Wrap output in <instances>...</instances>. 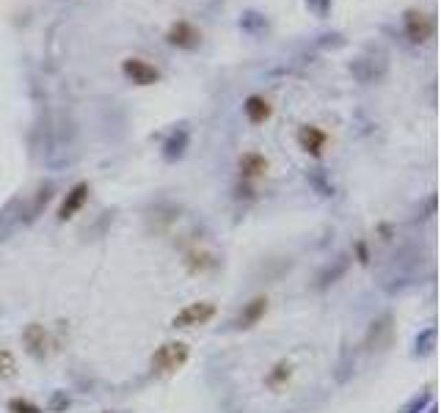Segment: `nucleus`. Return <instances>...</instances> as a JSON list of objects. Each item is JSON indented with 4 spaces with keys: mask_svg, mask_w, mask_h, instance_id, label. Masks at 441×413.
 Returning a JSON list of instances; mask_svg holds the SVG:
<instances>
[{
    "mask_svg": "<svg viewBox=\"0 0 441 413\" xmlns=\"http://www.w3.org/2000/svg\"><path fill=\"white\" fill-rule=\"evenodd\" d=\"M243 108H246V116H249L251 124H262V121L271 116V105H268V99H262V97H249Z\"/></svg>",
    "mask_w": 441,
    "mask_h": 413,
    "instance_id": "12",
    "label": "nucleus"
},
{
    "mask_svg": "<svg viewBox=\"0 0 441 413\" xmlns=\"http://www.w3.org/2000/svg\"><path fill=\"white\" fill-rule=\"evenodd\" d=\"M405 28H408L411 42H425L430 36V20L425 14H408L405 17Z\"/></svg>",
    "mask_w": 441,
    "mask_h": 413,
    "instance_id": "10",
    "label": "nucleus"
},
{
    "mask_svg": "<svg viewBox=\"0 0 441 413\" xmlns=\"http://www.w3.org/2000/svg\"><path fill=\"white\" fill-rule=\"evenodd\" d=\"M9 413H42V408L36 402H31L28 397H14V399H9Z\"/></svg>",
    "mask_w": 441,
    "mask_h": 413,
    "instance_id": "14",
    "label": "nucleus"
},
{
    "mask_svg": "<svg viewBox=\"0 0 441 413\" xmlns=\"http://www.w3.org/2000/svg\"><path fill=\"white\" fill-rule=\"evenodd\" d=\"M17 375V358L12 350L0 347V380H12Z\"/></svg>",
    "mask_w": 441,
    "mask_h": 413,
    "instance_id": "13",
    "label": "nucleus"
},
{
    "mask_svg": "<svg viewBox=\"0 0 441 413\" xmlns=\"http://www.w3.org/2000/svg\"><path fill=\"white\" fill-rule=\"evenodd\" d=\"M298 143H301V149L304 152H309V154H315V157H320L323 154V149H326V143H328V135L320 130V127H301L298 130Z\"/></svg>",
    "mask_w": 441,
    "mask_h": 413,
    "instance_id": "7",
    "label": "nucleus"
},
{
    "mask_svg": "<svg viewBox=\"0 0 441 413\" xmlns=\"http://www.w3.org/2000/svg\"><path fill=\"white\" fill-rule=\"evenodd\" d=\"M290 377H293V364H290V361H279V364L265 375V386L273 388V391H279V388H284V386L290 383Z\"/></svg>",
    "mask_w": 441,
    "mask_h": 413,
    "instance_id": "9",
    "label": "nucleus"
},
{
    "mask_svg": "<svg viewBox=\"0 0 441 413\" xmlns=\"http://www.w3.org/2000/svg\"><path fill=\"white\" fill-rule=\"evenodd\" d=\"M265 314H268V298H265V295H257V298H251L249 303H243L235 325H238L240 331H249V328L260 325V320H262Z\"/></svg>",
    "mask_w": 441,
    "mask_h": 413,
    "instance_id": "3",
    "label": "nucleus"
},
{
    "mask_svg": "<svg viewBox=\"0 0 441 413\" xmlns=\"http://www.w3.org/2000/svg\"><path fill=\"white\" fill-rule=\"evenodd\" d=\"M265 171H268V160H265L262 154L246 152V154L240 157V174H243L246 179H257V176H262Z\"/></svg>",
    "mask_w": 441,
    "mask_h": 413,
    "instance_id": "8",
    "label": "nucleus"
},
{
    "mask_svg": "<svg viewBox=\"0 0 441 413\" xmlns=\"http://www.w3.org/2000/svg\"><path fill=\"white\" fill-rule=\"evenodd\" d=\"M124 75H127L135 86H152V83H157V80H160V72H157L152 64L141 61V58H130V61H124Z\"/></svg>",
    "mask_w": 441,
    "mask_h": 413,
    "instance_id": "5",
    "label": "nucleus"
},
{
    "mask_svg": "<svg viewBox=\"0 0 441 413\" xmlns=\"http://www.w3.org/2000/svg\"><path fill=\"white\" fill-rule=\"evenodd\" d=\"M89 201V185L86 182H80V185H75L69 193H67V198L61 201V206H58V221H69V218H75L80 210H83V204Z\"/></svg>",
    "mask_w": 441,
    "mask_h": 413,
    "instance_id": "4",
    "label": "nucleus"
},
{
    "mask_svg": "<svg viewBox=\"0 0 441 413\" xmlns=\"http://www.w3.org/2000/svg\"><path fill=\"white\" fill-rule=\"evenodd\" d=\"M190 358V347L185 342H166L155 350L152 355V372L157 375H171L177 369H182Z\"/></svg>",
    "mask_w": 441,
    "mask_h": 413,
    "instance_id": "1",
    "label": "nucleus"
},
{
    "mask_svg": "<svg viewBox=\"0 0 441 413\" xmlns=\"http://www.w3.org/2000/svg\"><path fill=\"white\" fill-rule=\"evenodd\" d=\"M168 42L177 45V47H193V45L199 42V34H196L188 23H177V25L171 28V34H168Z\"/></svg>",
    "mask_w": 441,
    "mask_h": 413,
    "instance_id": "11",
    "label": "nucleus"
},
{
    "mask_svg": "<svg viewBox=\"0 0 441 413\" xmlns=\"http://www.w3.org/2000/svg\"><path fill=\"white\" fill-rule=\"evenodd\" d=\"M215 317V306L207 303V300H199V303H188L185 309H179L174 317H171V328H199V325H207L210 320Z\"/></svg>",
    "mask_w": 441,
    "mask_h": 413,
    "instance_id": "2",
    "label": "nucleus"
},
{
    "mask_svg": "<svg viewBox=\"0 0 441 413\" xmlns=\"http://www.w3.org/2000/svg\"><path fill=\"white\" fill-rule=\"evenodd\" d=\"M23 344L34 358H45V353H47V331H45V325L31 322L23 331Z\"/></svg>",
    "mask_w": 441,
    "mask_h": 413,
    "instance_id": "6",
    "label": "nucleus"
}]
</instances>
